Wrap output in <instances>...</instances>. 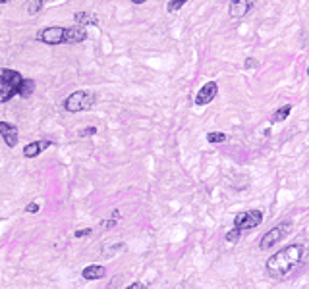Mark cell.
<instances>
[{
    "instance_id": "1",
    "label": "cell",
    "mask_w": 309,
    "mask_h": 289,
    "mask_svg": "<svg viewBox=\"0 0 309 289\" xmlns=\"http://www.w3.org/2000/svg\"><path fill=\"white\" fill-rule=\"evenodd\" d=\"M304 245H300V243H294V245H288V247H284V249H280L278 253H274L273 256H269V260H267V274L274 278V280H280V278H284V276H288L296 266H298V262L302 260V256H304Z\"/></svg>"
},
{
    "instance_id": "2",
    "label": "cell",
    "mask_w": 309,
    "mask_h": 289,
    "mask_svg": "<svg viewBox=\"0 0 309 289\" xmlns=\"http://www.w3.org/2000/svg\"><path fill=\"white\" fill-rule=\"evenodd\" d=\"M23 75L18 70L0 68V102H8L18 95V87Z\"/></svg>"
},
{
    "instance_id": "3",
    "label": "cell",
    "mask_w": 309,
    "mask_h": 289,
    "mask_svg": "<svg viewBox=\"0 0 309 289\" xmlns=\"http://www.w3.org/2000/svg\"><path fill=\"white\" fill-rule=\"evenodd\" d=\"M93 104H95V95H93L91 91H73L72 95H68L66 98H64V102H62V106L66 112H83V110H91Z\"/></svg>"
},
{
    "instance_id": "4",
    "label": "cell",
    "mask_w": 309,
    "mask_h": 289,
    "mask_svg": "<svg viewBox=\"0 0 309 289\" xmlns=\"http://www.w3.org/2000/svg\"><path fill=\"white\" fill-rule=\"evenodd\" d=\"M35 39L43 45H49V47H58V45H66V27L62 25H51V27H45L41 29L35 35Z\"/></svg>"
},
{
    "instance_id": "5",
    "label": "cell",
    "mask_w": 309,
    "mask_h": 289,
    "mask_svg": "<svg viewBox=\"0 0 309 289\" xmlns=\"http://www.w3.org/2000/svg\"><path fill=\"white\" fill-rule=\"evenodd\" d=\"M292 224L290 222H284V224H278V226H274L273 230H269L267 234L261 237V241H259V247L265 251V249H271V247H274L278 241H282L286 235H288V232H290Z\"/></svg>"
},
{
    "instance_id": "6",
    "label": "cell",
    "mask_w": 309,
    "mask_h": 289,
    "mask_svg": "<svg viewBox=\"0 0 309 289\" xmlns=\"http://www.w3.org/2000/svg\"><path fill=\"white\" fill-rule=\"evenodd\" d=\"M261 224H263V212L261 210H246V212H240L234 218V228L240 230V232L253 230Z\"/></svg>"
},
{
    "instance_id": "7",
    "label": "cell",
    "mask_w": 309,
    "mask_h": 289,
    "mask_svg": "<svg viewBox=\"0 0 309 289\" xmlns=\"http://www.w3.org/2000/svg\"><path fill=\"white\" fill-rule=\"evenodd\" d=\"M255 6V0H230L228 4V16L232 19H240L247 16Z\"/></svg>"
},
{
    "instance_id": "8",
    "label": "cell",
    "mask_w": 309,
    "mask_h": 289,
    "mask_svg": "<svg viewBox=\"0 0 309 289\" xmlns=\"http://www.w3.org/2000/svg\"><path fill=\"white\" fill-rule=\"evenodd\" d=\"M218 93V85L217 81H207L199 91H197V95H195V104L197 106H205V104H211L213 100H215V96H217Z\"/></svg>"
},
{
    "instance_id": "9",
    "label": "cell",
    "mask_w": 309,
    "mask_h": 289,
    "mask_svg": "<svg viewBox=\"0 0 309 289\" xmlns=\"http://www.w3.org/2000/svg\"><path fill=\"white\" fill-rule=\"evenodd\" d=\"M0 137L10 148H14L18 144V127L10 122H0Z\"/></svg>"
},
{
    "instance_id": "10",
    "label": "cell",
    "mask_w": 309,
    "mask_h": 289,
    "mask_svg": "<svg viewBox=\"0 0 309 289\" xmlns=\"http://www.w3.org/2000/svg\"><path fill=\"white\" fill-rule=\"evenodd\" d=\"M49 146H53V141H49V139H37V141H31V143H27L23 146V156L25 158H35L39 156L45 148H49Z\"/></svg>"
},
{
    "instance_id": "11",
    "label": "cell",
    "mask_w": 309,
    "mask_h": 289,
    "mask_svg": "<svg viewBox=\"0 0 309 289\" xmlns=\"http://www.w3.org/2000/svg\"><path fill=\"white\" fill-rule=\"evenodd\" d=\"M87 41V31L85 27H66V45H77V43H83Z\"/></svg>"
},
{
    "instance_id": "12",
    "label": "cell",
    "mask_w": 309,
    "mask_h": 289,
    "mask_svg": "<svg viewBox=\"0 0 309 289\" xmlns=\"http://www.w3.org/2000/svg\"><path fill=\"white\" fill-rule=\"evenodd\" d=\"M73 21H75V25H79V27L99 25V18H97V14H93V12H75V14H73Z\"/></svg>"
},
{
    "instance_id": "13",
    "label": "cell",
    "mask_w": 309,
    "mask_h": 289,
    "mask_svg": "<svg viewBox=\"0 0 309 289\" xmlns=\"http://www.w3.org/2000/svg\"><path fill=\"white\" fill-rule=\"evenodd\" d=\"M81 276H83L85 280H101V278H105V276H107V270H105V266L93 264V266H87V268H83Z\"/></svg>"
},
{
    "instance_id": "14",
    "label": "cell",
    "mask_w": 309,
    "mask_h": 289,
    "mask_svg": "<svg viewBox=\"0 0 309 289\" xmlns=\"http://www.w3.org/2000/svg\"><path fill=\"white\" fill-rule=\"evenodd\" d=\"M33 93H35V81L29 79V77H23L18 87V96H21V98H29Z\"/></svg>"
},
{
    "instance_id": "15",
    "label": "cell",
    "mask_w": 309,
    "mask_h": 289,
    "mask_svg": "<svg viewBox=\"0 0 309 289\" xmlns=\"http://www.w3.org/2000/svg\"><path fill=\"white\" fill-rule=\"evenodd\" d=\"M124 251H126V243H112L109 247H103L101 256H103V258H114L116 254L124 253Z\"/></svg>"
},
{
    "instance_id": "16",
    "label": "cell",
    "mask_w": 309,
    "mask_h": 289,
    "mask_svg": "<svg viewBox=\"0 0 309 289\" xmlns=\"http://www.w3.org/2000/svg\"><path fill=\"white\" fill-rule=\"evenodd\" d=\"M290 110H292V104H284L282 108L276 110L273 114V124H276V122H284V120L290 116Z\"/></svg>"
},
{
    "instance_id": "17",
    "label": "cell",
    "mask_w": 309,
    "mask_h": 289,
    "mask_svg": "<svg viewBox=\"0 0 309 289\" xmlns=\"http://www.w3.org/2000/svg\"><path fill=\"white\" fill-rule=\"evenodd\" d=\"M228 137H226V133H222V131H211V133H207V141L209 143H224Z\"/></svg>"
},
{
    "instance_id": "18",
    "label": "cell",
    "mask_w": 309,
    "mask_h": 289,
    "mask_svg": "<svg viewBox=\"0 0 309 289\" xmlns=\"http://www.w3.org/2000/svg\"><path fill=\"white\" fill-rule=\"evenodd\" d=\"M41 10H43V0H31L27 4V14L29 16H37Z\"/></svg>"
},
{
    "instance_id": "19",
    "label": "cell",
    "mask_w": 309,
    "mask_h": 289,
    "mask_svg": "<svg viewBox=\"0 0 309 289\" xmlns=\"http://www.w3.org/2000/svg\"><path fill=\"white\" fill-rule=\"evenodd\" d=\"M185 2H187V0H170V2H168V6H166V10H168L170 14H176L180 8L185 6Z\"/></svg>"
},
{
    "instance_id": "20",
    "label": "cell",
    "mask_w": 309,
    "mask_h": 289,
    "mask_svg": "<svg viewBox=\"0 0 309 289\" xmlns=\"http://www.w3.org/2000/svg\"><path fill=\"white\" fill-rule=\"evenodd\" d=\"M240 234H242V232L236 230V228H234V230H230V232L226 234V241H228V243H236L238 239H240Z\"/></svg>"
},
{
    "instance_id": "21",
    "label": "cell",
    "mask_w": 309,
    "mask_h": 289,
    "mask_svg": "<svg viewBox=\"0 0 309 289\" xmlns=\"http://www.w3.org/2000/svg\"><path fill=\"white\" fill-rule=\"evenodd\" d=\"M95 133H97V127H85V129H79L77 131L79 137H93Z\"/></svg>"
},
{
    "instance_id": "22",
    "label": "cell",
    "mask_w": 309,
    "mask_h": 289,
    "mask_svg": "<svg viewBox=\"0 0 309 289\" xmlns=\"http://www.w3.org/2000/svg\"><path fill=\"white\" fill-rule=\"evenodd\" d=\"M39 202H29L27 206H25V212H29V214H35V212H39Z\"/></svg>"
},
{
    "instance_id": "23",
    "label": "cell",
    "mask_w": 309,
    "mask_h": 289,
    "mask_svg": "<svg viewBox=\"0 0 309 289\" xmlns=\"http://www.w3.org/2000/svg\"><path fill=\"white\" fill-rule=\"evenodd\" d=\"M244 66H246V70H251V68H257V66H259V62H257L255 58H247Z\"/></svg>"
},
{
    "instance_id": "24",
    "label": "cell",
    "mask_w": 309,
    "mask_h": 289,
    "mask_svg": "<svg viewBox=\"0 0 309 289\" xmlns=\"http://www.w3.org/2000/svg\"><path fill=\"white\" fill-rule=\"evenodd\" d=\"M85 235H91V230L89 228H83V230H77L73 237H77V239H81V237H85Z\"/></svg>"
},
{
    "instance_id": "25",
    "label": "cell",
    "mask_w": 309,
    "mask_h": 289,
    "mask_svg": "<svg viewBox=\"0 0 309 289\" xmlns=\"http://www.w3.org/2000/svg\"><path fill=\"white\" fill-rule=\"evenodd\" d=\"M101 226H103V228H114V226H116V220H114V218H112V220H105V222H101Z\"/></svg>"
},
{
    "instance_id": "26",
    "label": "cell",
    "mask_w": 309,
    "mask_h": 289,
    "mask_svg": "<svg viewBox=\"0 0 309 289\" xmlns=\"http://www.w3.org/2000/svg\"><path fill=\"white\" fill-rule=\"evenodd\" d=\"M126 289H147L143 284H139V282H135V284H131V286H127Z\"/></svg>"
},
{
    "instance_id": "27",
    "label": "cell",
    "mask_w": 309,
    "mask_h": 289,
    "mask_svg": "<svg viewBox=\"0 0 309 289\" xmlns=\"http://www.w3.org/2000/svg\"><path fill=\"white\" fill-rule=\"evenodd\" d=\"M110 218H114V220H118V218H120V212H118V210H112V214H110Z\"/></svg>"
},
{
    "instance_id": "28",
    "label": "cell",
    "mask_w": 309,
    "mask_h": 289,
    "mask_svg": "<svg viewBox=\"0 0 309 289\" xmlns=\"http://www.w3.org/2000/svg\"><path fill=\"white\" fill-rule=\"evenodd\" d=\"M131 2H133V4H145L147 0H131Z\"/></svg>"
},
{
    "instance_id": "29",
    "label": "cell",
    "mask_w": 309,
    "mask_h": 289,
    "mask_svg": "<svg viewBox=\"0 0 309 289\" xmlns=\"http://www.w3.org/2000/svg\"><path fill=\"white\" fill-rule=\"evenodd\" d=\"M8 2H10V0H0V4H8Z\"/></svg>"
},
{
    "instance_id": "30",
    "label": "cell",
    "mask_w": 309,
    "mask_h": 289,
    "mask_svg": "<svg viewBox=\"0 0 309 289\" xmlns=\"http://www.w3.org/2000/svg\"><path fill=\"white\" fill-rule=\"evenodd\" d=\"M308 73H309V68H308Z\"/></svg>"
}]
</instances>
